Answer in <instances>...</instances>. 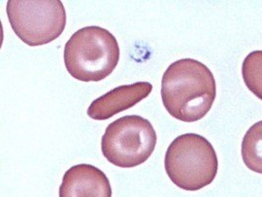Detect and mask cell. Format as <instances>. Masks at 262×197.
<instances>
[{
	"label": "cell",
	"instance_id": "obj_1",
	"mask_svg": "<svg viewBox=\"0 0 262 197\" xmlns=\"http://www.w3.org/2000/svg\"><path fill=\"white\" fill-rule=\"evenodd\" d=\"M215 77L202 62L183 58L169 65L161 82V98L167 112L179 121L197 122L215 102Z\"/></svg>",
	"mask_w": 262,
	"mask_h": 197
},
{
	"label": "cell",
	"instance_id": "obj_2",
	"mask_svg": "<svg viewBox=\"0 0 262 197\" xmlns=\"http://www.w3.org/2000/svg\"><path fill=\"white\" fill-rule=\"evenodd\" d=\"M64 64L68 73L82 82H99L120 60V47L110 31L100 27L81 28L66 42Z\"/></svg>",
	"mask_w": 262,
	"mask_h": 197
},
{
	"label": "cell",
	"instance_id": "obj_3",
	"mask_svg": "<svg viewBox=\"0 0 262 197\" xmlns=\"http://www.w3.org/2000/svg\"><path fill=\"white\" fill-rule=\"evenodd\" d=\"M164 167L170 180L178 188L196 191L213 183L219 162L215 149L205 137L186 133L170 144L165 154Z\"/></svg>",
	"mask_w": 262,
	"mask_h": 197
},
{
	"label": "cell",
	"instance_id": "obj_4",
	"mask_svg": "<svg viewBox=\"0 0 262 197\" xmlns=\"http://www.w3.org/2000/svg\"><path fill=\"white\" fill-rule=\"evenodd\" d=\"M157 133L147 119L124 116L111 122L102 136L105 159L121 168H132L149 160L157 146Z\"/></svg>",
	"mask_w": 262,
	"mask_h": 197
},
{
	"label": "cell",
	"instance_id": "obj_5",
	"mask_svg": "<svg viewBox=\"0 0 262 197\" xmlns=\"http://www.w3.org/2000/svg\"><path fill=\"white\" fill-rule=\"evenodd\" d=\"M6 12L15 34L30 47L53 42L66 28V8L59 0H9Z\"/></svg>",
	"mask_w": 262,
	"mask_h": 197
},
{
	"label": "cell",
	"instance_id": "obj_6",
	"mask_svg": "<svg viewBox=\"0 0 262 197\" xmlns=\"http://www.w3.org/2000/svg\"><path fill=\"white\" fill-rule=\"evenodd\" d=\"M59 197H112V188L103 171L91 164H78L66 171Z\"/></svg>",
	"mask_w": 262,
	"mask_h": 197
},
{
	"label": "cell",
	"instance_id": "obj_7",
	"mask_svg": "<svg viewBox=\"0 0 262 197\" xmlns=\"http://www.w3.org/2000/svg\"><path fill=\"white\" fill-rule=\"evenodd\" d=\"M152 85L148 82L121 85L96 98L88 109L93 120L105 121L119 113L139 103L151 93Z\"/></svg>",
	"mask_w": 262,
	"mask_h": 197
},
{
	"label": "cell",
	"instance_id": "obj_8",
	"mask_svg": "<svg viewBox=\"0 0 262 197\" xmlns=\"http://www.w3.org/2000/svg\"><path fill=\"white\" fill-rule=\"evenodd\" d=\"M241 152L245 165L262 174V121L254 123L245 134Z\"/></svg>",
	"mask_w": 262,
	"mask_h": 197
},
{
	"label": "cell",
	"instance_id": "obj_9",
	"mask_svg": "<svg viewBox=\"0 0 262 197\" xmlns=\"http://www.w3.org/2000/svg\"><path fill=\"white\" fill-rule=\"evenodd\" d=\"M242 76L248 89L262 100V51H253L246 56Z\"/></svg>",
	"mask_w": 262,
	"mask_h": 197
},
{
	"label": "cell",
	"instance_id": "obj_10",
	"mask_svg": "<svg viewBox=\"0 0 262 197\" xmlns=\"http://www.w3.org/2000/svg\"><path fill=\"white\" fill-rule=\"evenodd\" d=\"M3 40H4V30H3V26H2V23L0 19V49L2 47Z\"/></svg>",
	"mask_w": 262,
	"mask_h": 197
}]
</instances>
